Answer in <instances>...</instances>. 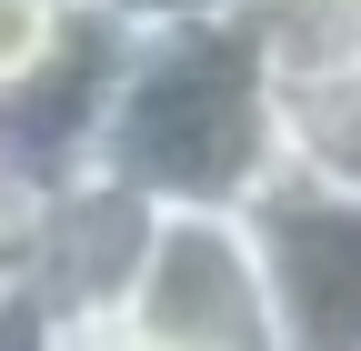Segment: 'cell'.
I'll use <instances>...</instances> for the list:
<instances>
[{
  "label": "cell",
  "mask_w": 361,
  "mask_h": 351,
  "mask_svg": "<svg viewBox=\"0 0 361 351\" xmlns=\"http://www.w3.org/2000/svg\"><path fill=\"white\" fill-rule=\"evenodd\" d=\"M251 20H311V11H341V0H241Z\"/></svg>",
  "instance_id": "obj_8"
},
{
  "label": "cell",
  "mask_w": 361,
  "mask_h": 351,
  "mask_svg": "<svg viewBox=\"0 0 361 351\" xmlns=\"http://www.w3.org/2000/svg\"><path fill=\"white\" fill-rule=\"evenodd\" d=\"M51 331H61V312H51L30 281L0 291V351H51Z\"/></svg>",
  "instance_id": "obj_6"
},
{
  "label": "cell",
  "mask_w": 361,
  "mask_h": 351,
  "mask_svg": "<svg viewBox=\"0 0 361 351\" xmlns=\"http://www.w3.org/2000/svg\"><path fill=\"white\" fill-rule=\"evenodd\" d=\"M90 161L151 201H251L281 171V151H271V51H261L251 11L121 40Z\"/></svg>",
  "instance_id": "obj_1"
},
{
  "label": "cell",
  "mask_w": 361,
  "mask_h": 351,
  "mask_svg": "<svg viewBox=\"0 0 361 351\" xmlns=\"http://www.w3.org/2000/svg\"><path fill=\"white\" fill-rule=\"evenodd\" d=\"M111 321L151 351H271L251 211L241 201H151Z\"/></svg>",
  "instance_id": "obj_2"
},
{
  "label": "cell",
  "mask_w": 361,
  "mask_h": 351,
  "mask_svg": "<svg viewBox=\"0 0 361 351\" xmlns=\"http://www.w3.org/2000/svg\"><path fill=\"white\" fill-rule=\"evenodd\" d=\"M71 20H80L71 0H0V101H11L20 80L71 40Z\"/></svg>",
  "instance_id": "obj_4"
},
{
  "label": "cell",
  "mask_w": 361,
  "mask_h": 351,
  "mask_svg": "<svg viewBox=\"0 0 361 351\" xmlns=\"http://www.w3.org/2000/svg\"><path fill=\"white\" fill-rule=\"evenodd\" d=\"M271 351H361V191L261 181L251 201Z\"/></svg>",
  "instance_id": "obj_3"
},
{
  "label": "cell",
  "mask_w": 361,
  "mask_h": 351,
  "mask_svg": "<svg viewBox=\"0 0 361 351\" xmlns=\"http://www.w3.org/2000/svg\"><path fill=\"white\" fill-rule=\"evenodd\" d=\"M71 11L111 20L121 40H141V30H180V20H221V11H241V0H71Z\"/></svg>",
  "instance_id": "obj_5"
},
{
  "label": "cell",
  "mask_w": 361,
  "mask_h": 351,
  "mask_svg": "<svg viewBox=\"0 0 361 351\" xmlns=\"http://www.w3.org/2000/svg\"><path fill=\"white\" fill-rule=\"evenodd\" d=\"M341 11H351V20H361V0H341Z\"/></svg>",
  "instance_id": "obj_9"
},
{
  "label": "cell",
  "mask_w": 361,
  "mask_h": 351,
  "mask_svg": "<svg viewBox=\"0 0 361 351\" xmlns=\"http://www.w3.org/2000/svg\"><path fill=\"white\" fill-rule=\"evenodd\" d=\"M30 181H20V171H0V291H11L20 281V261H30Z\"/></svg>",
  "instance_id": "obj_7"
}]
</instances>
